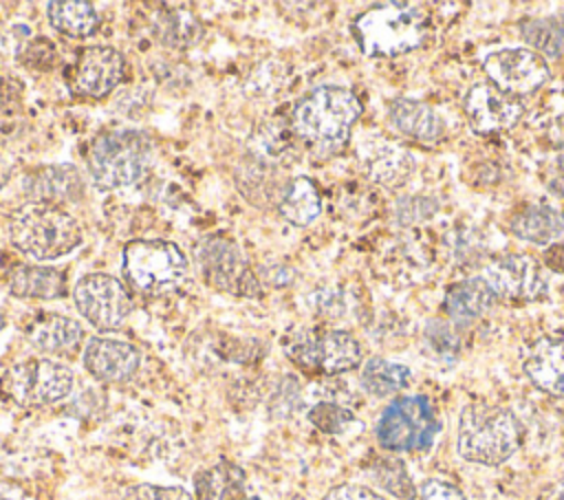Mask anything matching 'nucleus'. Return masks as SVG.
<instances>
[{"instance_id": "14", "label": "nucleus", "mask_w": 564, "mask_h": 500, "mask_svg": "<svg viewBox=\"0 0 564 500\" xmlns=\"http://www.w3.org/2000/svg\"><path fill=\"white\" fill-rule=\"evenodd\" d=\"M463 108L471 130L478 134L509 130L524 115V106L516 97L500 93L489 81H480L471 86L469 93L465 95Z\"/></svg>"}, {"instance_id": "36", "label": "nucleus", "mask_w": 564, "mask_h": 500, "mask_svg": "<svg viewBox=\"0 0 564 500\" xmlns=\"http://www.w3.org/2000/svg\"><path fill=\"white\" fill-rule=\"evenodd\" d=\"M551 189H553L560 198H564V176H560L557 181H553V183H551Z\"/></svg>"}, {"instance_id": "23", "label": "nucleus", "mask_w": 564, "mask_h": 500, "mask_svg": "<svg viewBox=\"0 0 564 500\" xmlns=\"http://www.w3.org/2000/svg\"><path fill=\"white\" fill-rule=\"evenodd\" d=\"M245 485L242 467L231 460H218L194 474L196 500H242Z\"/></svg>"}, {"instance_id": "37", "label": "nucleus", "mask_w": 564, "mask_h": 500, "mask_svg": "<svg viewBox=\"0 0 564 500\" xmlns=\"http://www.w3.org/2000/svg\"><path fill=\"white\" fill-rule=\"evenodd\" d=\"M9 174H11V172H9V167H7V165H4V163H2V161H0V187H2V185H4V183H7V178H9Z\"/></svg>"}, {"instance_id": "20", "label": "nucleus", "mask_w": 564, "mask_h": 500, "mask_svg": "<svg viewBox=\"0 0 564 500\" xmlns=\"http://www.w3.org/2000/svg\"><path fill=\"white\" fill-rule=\"evenodd\" d=\"M26 339L44 355L66 357L79 348L84 339V328L73 317L48 313L40 315L33 324H29Z\"/></svg>"}, {"instance_id": "27", "label": "nucleus", "mask_w": 564, "mask_h": 500, "mask_svg": "<svg viewBox=\"0 0 564 500\" xmlns=\"http://www.w3.org/2000/svg\"><path fill=\"white\" fill-rule=\"evenodd\" d=\"M366 170L375 183H381L386 187H397L403 181H408V176L412 174L414 159L405 150L383 143L368 150Z\"/></svg>"}, {"instance_id": "8", "label": "nucleus", "mask_w": 564, "mask_h": 500, "mask_svg": "<svg viewBox=\"0 0 564 500\" xmlns=\"http://www.w3.org/2000/svg\"><path fill=\"white\" fill-rule=\"evenodd\" d=\"M441 421L425 396H399L381 412L375 434L388 452H425L432 447Z\"/></svg>"}, {"instance_id": "7", "label": "nucleus", "mask_w": 564, "mask_h": 500, "mask_svg": "<svg viewBox=\"0 0 564 500\" xmlns=\"http://www.w3.org/2000/svg\"><path fill=\"white\" fill-rule=\"evenodd\" d=\"M73 383L68 366L35 357L7 368L0 377V392L20 407H46L64 401L73 392Z\"/></svg>"}, {"instance_id": "9", "label": "nucleus", "mask_w": 564, "mask_h": 500, "mask_svg": "<svg viewBox=\"0 0 564 500\" xmlns=\"http://www.w3.org/2000/svg\"><path fill=\"white\" fill-rule=\"evenodd\" d=\"M196 267L205 284L236 297L260 293V278L249 267L242 249L227 238H205L196 247Z\"/></svg>"}, {"instance_id": "40", "label": "nucleus", "mask_w": 564, "mask_h": 500, "mask_svg": "<svg viewBox=\"0 0 564 500\" xmlns=\"http://www.w3.org/2000/svg\"><path fill=\"white\" fill-rule=\"evenodd\" d=\"M0 500H9V498H0Z\"/></svg>"}, {"instance_id": "34", "label": "nucleus", "mask_w": 564, "mask_h": 500, "mask_svg": "<svg viewBox=\"0 0 564 500\" xmlns=\"http://www.w3.org/2000/svg\"><path fill=\"white\" fill-rule=\"evenodd\" d=\"M324 500H386V498L364 485H337L324 496Z\"/></svg>"}, {"instance_id": "4", "label": "nucleus", "mask_w": 564, "mask_h": 500, "mask_svg": "<svg viewBox=\"0 0 564 500\" xmlns=\"http://www.w3.org/2000/svg\"><path fill=\"white\" fill-rule=\"evenodd\" d=\"M522 430L516 416L485 401H471L463 407L456 432L458 454L478 465H500L516 454Z\"/></svg>"}, {"instance_id": "31", "label": "nucleus", "mask_w": 564, "mask_h": 500, "mask_svg": "<svg viewBox=\"0 0 564 500\" xmlns=\"http://www.w3.org/2000/svg\"><path fill=\"white\" fill-rule=\"evenodd\" d=\"M375 478L383 489L401 500H412L416 496L414 485L399 460H379V465L375 467Z\"/></svg>"}, {"instance_id": "1", "label": "nucleus", "mask_w": 564, "mask_h": 500, "mask_svg": "<svg viewBox=\"0 0 564 500\" xmlns=\"http://www.w3.org/2000/svg\"><path fill=\"white\" fill-rule=\"evenodd\" d=\"M359 115L361 101L350 88L319 86L297 101L291 126L315 154L328 156L348 143Z\"/></svg>"}, {"instance_id": "38", "label": "nucleus", "mask_w": 564, "mask_h": 500, "mask_svg": "<svg viewBox=\"0 0 564 500\" xmlns=\"http://www.w3.org/2000/svg\"><path fill=\"white\" fill-rule=\"evenodd\" d=\"M2 326H4V315H2V311H0V330H2Z\"/></svg>"}, {"instance_id": "2", "label": "nucleus", "mask_w": 564, "mask_h": 500, "mask_svg": "<svg viewBox=\"0 0 564 500\" xmlns=\"http://www.w3.org/2000/svg\"><path fill=\"white\" fill-rule=\"evenodd\" d=\"M357 46L368 57H394L421 48L430 35V13L408 2H381L359 13L352 24Z\"/></svg>"}, {"instance_id": "29", "label": "nucleus", "mask_w": 564, "mask_h": 500, "mask_svg": "<svg viewBox=\"0 0 564 500\" xmlns=\"http://www.w3.org/2000/svg\"><path fill=\"white\" fill-rule=\"evenodd\" d=\"M520 35L531 51L546 57H564V13L520 22Z\"/></svg>"}, {"instance_id": "10", "label": "nucleus", "mask_w": 564, "mask_h": 500, "mask_svg": "<svg viewBox=\"0 0 564 500\" xmlns=\"http://www.w3.org/2000/svg\"><path fill=\"white\" fill-rule=\"evenodd\" d=\"M286 357L306 372L339 374L361 363V346L348 330H311L286 344Z\"/></svg>"}, {"instance_id": "22", "label": "nucleus", "mask_w": 564, "mask_h": 500, "mask_svg": "<svg viewBox=\"0 0 564 500\" xmlns=\"http://www.w3.org/2000/svg\"><path fill=\"white\" fill-rule=\"evenodd\" d=\"M496 302L494 291L482 278H467L452 284L443 297V311L456 324H467L485 315Z\"/></svg>"}, {"instance_id": "26", "label": "nucleus", "mask_w": 564, "mask_h": 500, "mask_svg": "<svg viewBox=\"0 0 564 500\" xmlns=\"http://www.w3.org/2000/svg\"><path fill=\"white\" fill-rule=\"evenodd\" d=\"M51 26L68 37H90L99 29V13L90 2H46Z\"/></svg>"}, {"instance_id": "13", "label": "nucleus", "mask_w": 564, "mask_h": 500, "mask_svg": "<svg viewBox=\"0 0 564 500\" xmlns=\"http://www.w3.org/2000/svg\"><path fill=\"white\" fill-rule=\"evenodd\" d=\"M482 280L496 297L507 302H533L549 291L546 275L535 258L524 253H507L494 258L482 269Z\"/></svg>"}, {"instance_id": "12", "label": "nucleus", "mask_w": 564, "mask_h": 500, "mask_svg": "<svg viewBox=\"0 0 564 500\" xmlns=\"http://www.w3.org/2000/svg\"><path fill=\"white\" fill-rule=\"evenodd\" d=\"M482 66L489 84L509 97L531 95L551 79L546 59L527 46L494 51L485 57Z\"/></svg>"}, {"instance_id": "21", "label": "nucleus", "mask_w": 564, "mask_h": 500, "mask_svg": "<svg viewBox=\"0 0 564 500\" xmlns=\"http://www.w3.org/2000/svg\"><path fill=\"white\" fill-rule=\"evenodd\" d=\"M9 293L26 300H57L66 293V275L55 267L15 264L7 273Z\"/></svg>"}, {"instance_id": "16", "label": "nucleus", "mask_w": 564, "mask_h": 500, "mask_svg": "<svg viewBox=\"0 0 564 500\" xmlns=\"http://www.w3.org/2000/svg\"><path fill=\"white\" fill-rule=\"evenodd\" d=\"M82 361H84V368L97 381L123 383L137 374L141 355L132 344H128L123 339L93 337L84 346Z\"/></svg>"}, {"instance_id": "30", "label": "nucleus", "mask_w": 564, "mask_h": 500, "mask_svg": "<svg viewBox=\"0 0 564 500\" xmlns=\"http://www.w3.org/2000/svg\"><path fill=\"white\" fill-rule=\"evenodd\" d=\"M308 421L324 434H344L352 423H357L355 414L337 403L319 401L308 410Z\"/></svg>"}, {"instance_id": "5", "label": "nucleus", "mask_w": 564, "mask_h": 500, "mask_svg": "<svg viewBox=\"0 0 564 500\" xmlns=\"http://www.w3.org/2000/svg\"><path fill=\"white\" fill-rule=\"evenodd\" d=\"M152 165V141L141 130H112L97 137L88 150V174L99 189L139 185Z\"/></svg>"}, {"instance_id": "35", "label": "nucleus", "mask_w": 564, "mask_h": 500, "mask_svg": "<svg viewBox=\"0 0 564 500\" xmlns=\"http://www.w3.org/2000/svg\"><path fill=\"white\" fill-rule=\"evenodd\" d=\"M546 264L553 269V271H564V242H555L551 244V249L546 251Z\"/></svg>"}, {"instance_id": "18", "label": "nucleus", "mask_w": 564, "mask_h": 500, "mask_svg": "<svg viewBox=\"0 0 564 500\" xmlns=\"http://www.w3.org/2000/svg\"><path fill=\"white\" fill-rule=\"evenodd\" d=\"M24 194L31 196L33 203L62 205L84 194V178L70 163L37 167L24 176Z\"/></svg>"}, {"instance_id": "25", "label": "nucleus", "mask_w": 564, "mask_h": 500, "mask_svg": "<svg viewBox=\"0 0 564 500\" xmlns=\"http://www.w3.org/2000/svg\"><path fill=\"white\" fill-rule=\"evenodd\" d=\"M278 207L284 220L295 227H306L322 214V198L311 178L295 176L286 183Z\"/></svg>"}, {"instance_id": "6", "label": "nucleus", "mask_w": 564, "mask_h": 500, "mask_svg": "<svg viewBox=\"0 0 564 500\" xmlns=\"http://www.w3.org/2000/svg\"><path fill=\"white\" fill-rule=\"evenodd\" d=\"M121 271L126 284L137 293L170 295L185 284L189 264L172 240L139 238L123 247Z\"/></svg>"}, {"instance_id": "3", "label": "nucleus", "mask_w": 564, "mask_h": 500, "mask_svg": "<svg viewBox=\"0 0 564 500\" xmlns=\"http://www.w3.org/2000/svg\"><path fill=\"white\" fill-rule=\"evenodd\" d=\"M9 238L24 256L46 262L75 251L84 240V231L77 218L59 205L31 200L11 214Z\"/></svg>"}, {"instance_id": "11", "label": "nucleus", "mask_w": 564, "mask_h": 500, "mask_svg": "<svg viewBox=\"0 0 564 500\" xmlns=\"http://www.w3.org/2000/svg\"><path fill=\"white\" fill-rule=\"evenodd\" d=\"M79 315L97 330L119 328L132 313V300L126 284L108 273H86L73 289Z\"/></svg>"}, {"instance_id": "39", "label": "nucleus", "mask_w": 564, "mask_h": 500, "mask_svg": "<svg viewBox=\"0 0 564 500\" xmlns=\"http://www.w3.org/2000/svg\"><path fill=\"white\" fill-rule=\"evenodd\" d=\"M242 500H260V498H256V496H245Z\"/></svg>"}, {"instance_id": "17", "label": "nucleus", "mask_w": 564, "mask_h": 500, "mask_svg": "<svg viewBox=\"0 0 564 500\" xmlns=\"http://www.w3.org/2000/svg\"><path fill=\"white\" fill-rule=\"evenodd\" d=\"M522 370L529 381L555 396L564 399V341L557 337H538L522 357Z\"/></svg>"}, {"instance_id": "24", "label": "nucleus", "mask_w": 564, "mask_h": 500, "mask_svg": "<svg viewBox=\"0 0 564 500\" xmlns=\"http://www.w3.org/2000/svg\"><path fill=\"white\" fill-rule=\"evenodd\" d=\"M509 229L520 240L549 244L564 233V214L549 205H524L511 214Z\"/></svg>"}, {"instance_id": "32", "label": "nucleus", "mask_w": 564, "mask_h": 500, "mask_svg": "<svg viewBox=\"0 0 564 500\" xmlns=\"http://www.w3.org/2000/svg\"><path fill=\"white\" fill-rule=\"evenodd\" d=\"M123 500H194L181 487H159V485H134L126 491Z\"/></svg>"}, {"instance_id": "15", "label": "nucleus", "mask_w": 564, "mask_h": 500, "mask_svg": "<svg viewBox=\"0 0 564 500\" xmlns=\"http://www.w3.org/2000/svg\"><path fill=\"white\" fill-rule=\"evenodd\" d=\"M126 75V62L112 46H86L73 68L70 88L82 97H106Z\"/></svg>"}, {"instance_id": "28", "label": "nucleus", "mask_w": 564, "mask_h": 500, "mask_svg": "<svg viewBox=\"0 0 564 500\" xmlns=\"http://www.w3.org/2000/svg\"><path fill=\"white\" fill-rule=\"evenodd\" d=\"M361 388L372 396H390L401 392L410 383V370L403 363L388 361L383 357H370L361 366Z\"/></svg>"}, {"instance_id": "19", "label": "nucleus", "mask_w": 564, "mask_h": 500, "mask_svg": "<svg viewBox=\"0 0 564 500\" xmlns=\"http://www.w3.org/2000/svg\"><path fill=\"white\" fill-rule=\"evenodd\" d=\"M388 121L399 134L421 143H434L445 134V123L436 110L410 97H399L390 104Z\"/></svg>"}, {"instance_id": "33", "label": "nucleus", "mask_w": 564, "mask_h": 500, "mask_svg": "<svg viewBox=\"0 0 564 500\" xmlns=\"http://www.w3.org/2000/svg\"><path fill=\"white\" fill-rule=\"evenodd\" d=\"M419 496H421V500H465V496L458 487H454L447 480H438V478L425 480L419 489Z\"/></svg>"}]
</instances>
